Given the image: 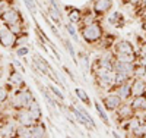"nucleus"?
Returning <instances> with one entry per match:
<instances>
[{
  "instance_id": "nucleus-24",
  "label": "nucleus",
  "mask_w": 146,
  "mask_h": 138,
  "mask_svg": "<svg viewBox=\"0 0 146 138\" xmlns=\"http://www.w3.org/2000/svg\"><path fill=\"white\" fill-rule=\"evenodd\" d=\"M48 90L51 91V94L58 100L60 103H64V100H66V97H64V94H63V91L58 88V85L56 84V82H51V84H48Z\"/></svg>"
},
{
  "instance_id": "nucleus-31",
  "label": "nucleus",
  "mask_w": 146,
  "mask_h": 138,
  "mask_svg": "<svg viewBox=\"0 0 146 138\" xmlns=\"http://www.w3.org/2000/svg\"><path fill=\"white\" fill-rule=\"evenodd\" d=\"M28 43H29V35L27 34V31L18 35V38H16V47H21V46H28ZM16 47H15V48H16Z\"/></svg>"
},
{
  "instance_id": "nucleus-13",
  "label": "nucleus",
  "mask_w": 146,
  "mask_h": 138,
  "mask_svg": "<svg viewBox=\"0 0 146 138\" xmlns=\"http://www.w3.org/2000/svg\"><path fill=\"white\" fill-rule=\"evenodd\" d=\"M130 82H131V94H133V97L146 94V78L135 77Z\"/></svg>"
},
{
  "instance_id": "nucleus-1",
  "label": "nucleus",
  "mask_w": 146,
  "mask_h": 138,
  "mask_svg": "<svg viewBox=\"0 0 146 138\" xmlns=\"http://www.w3.org/2000/svg\"><path fill=\"white\" fill-rule=\"evenodd\" d=\"M105 34V28L102 25V19L96 21L91 25H82L79 27V35L83 40V43L89 46V47H98V44L101 43L102 37Z\"/></svg>"
},
{
  "instance_id": "nucleus-40",
  "label": "nucleus",
  "mask_w": 146,
  "mask_h": 138,
  "mask_svg": "<svg viewBox=\"0 0 146 138\" xmlns=\"http://www.w3.org/2000/svg\"><path fill=\"white\" fill-rule=\"evenodd\" d=\"M140 19L143 21V19H146V9H143L142 10V13H140Z\"/></svg>"
},
{
  "instance_id": "nucleus-42",
  "label": "nucleus",
  "mask_w": 146,
  "mask_h": 138,
  "mask_svg": "<svg viewBox=\"0 0 146 138\" xmlns=\"http://www.w3.org/2000/svg\"><path fill=\"white\" fill-rule=\"evenodd\" d=\"M3 73H5V69H3V66H2V65H0V78L3 77Z\"/></svg>"
},
{
  "instance_id": "nucleus-32",
  "label": "nucleus",
  "mask_w": 146,
  "mask_h": 138,
  "mask_svg": "<svg viewBox=\"0 0 146 138\" xmlns=\"http://www.w3.org/2000/svg\"><path fill=\"white\" fill-rule=\"evenodd\" d=\"M130 137H135V138H145V137H146V123H142L137 129H135V131L130 134Z\"/></svg>"
},
{
  "instance_id": "nucleus-2",
  "label": "nucleus",
  "mask_w": 146,
  "mask_h": 138,
  "mask_svg": "<svg viewBox=\"0 0 146 138\" xmlns=\"http://www.w3.org/2000/svg\"><path fill=\"white\" fill-rule=\"evenodd\" d=\"M0 21H2V24H5L6 27H10V25H15V24H22L23 16H22L19 9H16L13 6H9L6 10H3L2 13H0Z\"/></svg>"
},
{
  "instance_id": "nucleus-35",
  "label": "nucleus",
  "mask_w": 146,
  "mask_h": 138,
  "mask_svg": "<svg viewBox=\"0 0 146 138\" xmlns=\"http://www.w3.org/2000/svg\"><path fill=\"white\" fill-rule=\"evenodd\" d=\"M9 102V90L5 87H0V104Z\"/></svg>"
},
{
  "instance_id": "nucleus-9",
  "label": "nucleus",
  "mask_w": 146,
  "mask_h": 138,
  "mask_svg": "<svg viewBox=\"0 0 146 138\" xmlns=\"http://www.w3.org/2000/svg\"><path fill=\"white\" fill-rule=\"evenodd\" d=\"M113 71L126 73L130 78H135V63H133V62H121L115 57V62L113 65Z\"/></svg>"
},
{
  "instance_id": "nucleus-37",
  "label": "nucleus",
  "mask_w": 146,
  "mask_h": 138,
  "mask_svg": "<svg viewBox=\"0 0 146 138\" xmlns=\"http://www.w3.org/2000/svg\"><path fill=\"white\" fill-rule=\"evenodd\" d=\"M137 52H139L140 55H146V40L139 44V50H137Z\"/></svg>"
},
{
  "instance_id": "nucleus-27",
  "label": "nucleus",
  "mask_w": 146,
  "mask_h": 138,
  "mask_svg": "<svg viewBox=\"0 0 146 138\" xmlns=\"http://www.w3.org/2000/svg\"><path fill=\"white\" fill-rule=\"evenodd\" d=\"M15 137L19 138H31V127L27 125H16V131H15Z\"/></svg>"
},
{
  "instance_id": "nucleus-14",
  "label": "nucleus",
  "mask_w": 146,
  "mask_h": 138,
  "mask_svg": "<svg viewBox=\"0 0 146 138\" xmlns=\"http://www.w3.org/2000/svg\"><path fill=\"white\" fill-rule=\"evenodd\" d=\"M22 73L23 72L22 71H18V68L16 69H12L10 73H9V82L16 85L18 88H25L27 84H25V81H23V75Z\"/></svg>"
},
{
  "instance_id": "nucleus-16",
  "label": "nucleus",
  "mask_w": 146,
  "mask_h": 138,
  "mask_svg": "<svg viewBox=\"0 0 146 138\" xmlns=\"http://www.w3.org/2000/svg\"><path fill=\"white\" fill-rule=\"evenodd\" d=\"M69 109H70V112H72L73 118H75V120H76L78 123H80V125H82V127H83L85 129H88V131H92V129H94V127H92V125H91V123H89L86 119L83 118V115L80 113V112H79V109H78L75 104H72Z\"/></svg>"
},
{
  "instance_id": "nucleus-18",
  "label": "nucleus",
  "mask_w": 146,
  "mask_h": 138,
  "mask_svg": "<svg viewBox=\"0 0 146 138\" xmlns=\"http://www.w3.org/2000/svg\"><path fill=\"white\" fill-rule=\"evenodd\" d=\"M47 137V127L41 122H35L31 127V138H44Z\"/></svg>"
},
{
  "instance_id": "nucleus-5",
  "label": "nucleus",
  "mask_w": 146,
  "mask_h": 138,
  "mask_svg": "<svg viewBox=\"0 0 146 138\" xmlns=\"http://www.w3.org/2000/svg\"><path fill=\"white\" fill-rule=\"evenodd\" d=\"M111 48L115 55H136L137 53L136 46L130 40H124V38H117Z\"/></svg>"
},
{
  "instance_id": "nucleus-28",
  "label": "nucleus",
  "mask_w": 146,
  "mask_h": 138,
  "mask_svg": "<svg viewBox=\"0 0 146 138\" xmlns=\"http://www.w3.org/2000/svg\"><path fill=\"white\" fill-rule=\"evenodd\" d=\"M78 63L82 65L83 71L85 72H89V68H91V63H89V57L85 52H79L78 53Z\"/></svg>"
},
{
  "instance_id": "nucleus-12",
  "label": "nucleus",
  "mask_w": 146,
  "mask_h": 138,
  "mask_svg": "<svg viewBox=\"0 0 146 138\" xmlns=\"http://www.w3.org/2000/svg\"><path fill=\"white\" fill-rule=\"evenodd\" d=\"M110 91L117 93V94L121 97V100H123V102H129V100L133 97V94H131V82H130V81L121 84V85H117V87H113Z\"/></svg>"
},
{
  "instance_id": "nucleus-26",
  "label": "nucleus",
  "mask_w": 146,
  "mask_h": 138,
  "mask_svg": "<svg viewBox=\"0 0 146 138\" xmlns=\"http://www.w3.org/2000/svg\"><path fill=\"white\" fill-rule=\"evenodd\" d=\"M73 104H75V106H76V107L79 109V112H80V113L83 115V118L86 119V120H88V122H89V123L92 125V127H94V129H96V128H98V127H96V122L94 120V118H92V116L89 115V112H88L86 109H85L83 106H80V104H79V102H78V100H76V102H75V100H73Z\"/></svg>"
},
{
  "instance_id": "nucleus-29",
  "label": "nucleus",
  "mask_w": 146,
  "mask_h": 138,
  "mask_svg": "<svg viewBox=\"0 0 146 138\" xmlns=\"http://www.w3.org/2000/svg\"><path fill=\"white\" fill-rule=\"evenodd\" d=\"M133 78H130L129 75L126 73H121V72H115V78H114V87L117 85H121V84H124V82H129L131 81Z\"/></svg>"
},
{
  "instance_id": "nucleus-39",
  "label": "nucleus",
  "mask_w": 146,
  "mask_h": 138,
  "mask_svg": "<svg viewBox=\"0 0 146 138\" xmlns=\"http://www.w3.org/2000/svg\"><path fill=\"white\" fill-rule=\"evenodd\" d=\"M140 28H142V31L146 34V19H143V21H142V24H140Z\"/></svg>"
},
{
  "instance_id": "nucleus-36",
  "label": "nucleus",
  "mask_w": 146,
  "mask_h": 138,
  "mask_svg": "<svg viewBox=\"0 0 146 138\" xmlns=\"http://www.w3.org/2000/svg\"><path fill=\"white\" fill-rule=\"evenodd\" d=\"M9 6H10V2H9V0H0V13H2L3 10H6Z\"/></svg>"
},
{
  "instance_id": "nucleus-43",
  "label": "nucleus",
  "mask_w": 146,
  "mask_h": 138,
  "mask_svg": "<svg viewBox=\"0 0 146 138\" xmlns=\"http://www.w3.org/2000/svg\"><path fill=\"white\" fill-rule=\"evenodd\" d=\"M0 28H2V21H0Z\"/></svg>"
},
{
  "instance_id": "nucleus-41",
  "label": "nucleus",
  "mask_w": 146,
  "mask_h": 138,
  "mask_svg": "<svg viewBox=\"0 0 146 138\" xmlns=\"http://www.w3.org/2000/svg\"><path fill=\"white\" fill-rule=\"evenodd\" d=\"M111 135H113V137H115V138H118V137H123V135H120V134H118V132H115V131H113V132H111Z\"/></svg>"
},
{
  "instance_id": "nucleus-23",
  "label": "nucleus",
  "mask_w": 146,
  "mask_h": 138,
  "mask_svg": "<svg viewBox=\"0 0 146 138\" xmlns=\"http://www.w3.org/2000/svg\"><path fill=\"white\" fill-rule=\"evenodd\" d=\"M64 30L67 31V34L72 37V40L73 41H76V43H79L80 40H79V31L76 30V25L75 24H72V22H64Z\"/></svg>"
},
{
  "instance_id": "nucleus-20",
  "label": "nucleus",
  "mask_w": 146,
  "mask_h": 138,
  "mask_svg": "<svg viewBox=\"0 0 146 138\" xmlns=\"http://www.w3.org/2000/svg\"><path fill=\"white\" fill-rule=\"evenodd\" d=\"M96 21H101V19L94 13L92 9H83V16H82V21H80V24L78 25V27H82V25H91Z\"/></svg>"
},
{
  "instance_id": "nucleus-10",
  "label": "nucleus",
  "mask_w": 146,
  "mask_h": 138,
  "mask_svg": "<svg viewBox=\"0 0 146 138\" xmlns=\"http://www.w3.org/2000/svg\"><path fill=\"white\" fill-rule=\"evenodd\" d=\"M105 21H107L108 25H111V27H114V28H123L124 24H126L124 15L118 10H111L110 13H107Z\"/></svg>"
},
{
  "instance_id": "nucleus-11",
  "label": "nucleus",
  "mask_w": 146,
  "mask_h": 138,
  "mask_svg": "<svg viewBox=\"0 0 146 138\" xmlns=\"http://www.w3.org/2000/svg\"><path fill=\"white\" fill-rule=\"evenodd\" d=\"M64 10H66V18L69 22L75 24V25H79L80 21H82V16H83V10L79 9V7H75V6H67L64 5Z\"/></svg>"
},
{
  "instance_id": "nucleus-19",
  "label": "nucleus",
  "mask_w": 146,
  "mask_h": 138,
  "mask_svg": "<svg viewBox=\"0 0 146 138\" xmlns=\"http://www.w3.org/2000/svg\"><path fill=\"white\" fill-rule=\"evenodd\" d=\"M94 106H95L96 115L100 116L101 122L105 125V127H110V118H108V115H107V110H105V107L102 106V103L100 102V100H95V102H94Z\"/></svg>"
},
{
  "instance_id": "nucleus-30",
  "label": "nucleus",
  "mask_w": 146,
  "mask_h": 138,
  "mask_svg": "<svg viewBox=\"0 0 146 138\" xmlns=\"http://www.w3.org/2000/svg\"><path fill=\"white\" fill-rule=\"evenodd\" d=\"M135 77L146 78V66L140 62H135Z\"/></svg>"
},
{
  "instance_id": "nucleus-33",
  "label": "nucleus",
  "mask_w": 146,
  "mask_h": 138,
  "mask_svg": "<svg viewBox=\"0 0 146 138\" xmlns=\"http://www.w3.org/2000/svg\"><path fill=\"white\" fill-rule=\"evenodd\" d=\"M29 46H21V47H16L15 48V53H16V56L18 57H25V56H28L29 55Z\"/></svg>"
},
{
  "instance_id": "nucleus-8",
  "label": "nucleus",
  "mask_w": 146,
  "mask_h": 138,
  "mask_svg": "<svg viewBox=\"0 0 146 138\" xmlns=\"http://www.w3.org/2000/svg\"><path fill=\"white\" fill-rule=\"evenodd\" d=\"M13 120L19 125H27V127H32L35 123L32 115L28 107H22L19 110H15V115H13Z\"/></svg>"
},
{
  "instance_id": "nucleus-38",
  "label": "nucleus",
  "mask_w": 146,
  "mask_h": 138,
  "mask_svg": "<svg viewBox=\"0 0 146 138\" xmlns=\"http://www.w3.org/2000/svg\"><path fill=\"white\" fill-rule=\"evenodd\" d=\"M63 71H64V72H66V73L69 75V78H70V79H72L73 82H76V78H75V77H73V73H72V72H70V71H69V69H67L66 66H63Z\"/></svg>"
},
{
  "instance_id": "nucleus-21",
  "label": "nucleus",
  "mask_w": 146,
  "mask_h": 138,
  "mask_svg": "<svg viewBox=\"0 0 146 138\" xmlns=\"http://www.w3.org/2000/svg\"><path fill=\"white\" fill-rule=\"evenodd\" d=\"M28 109H29V112H31V115H32V118H34L35 122H41V120H42V110H41L40 103L36 102V98L29 104Z\"/></svg>"
},
{
  "instance_id": "nucleus-25",
  "label": "nucleus",
  "mask_w": 146,
  "mask_h": 138,
  "mask_svg": "<svg viewBox=\"0 0 146 138\" xmlns=\"http://www.w3.org/2000/svg\"><path fill=\"white\" fill-rule=\"evenodd\" d=\"M62 43H63L64 48L67 50L69 56L72 57V60L75 62V63H78V55H76V50H75V47H73V43H72L69 38H63V40H62Z\"/></svg>"
},
{
  "instance_id": "nucleus-4",
  "label": "nucleus",
  "mask_w": 146,
  "mask_h": 138,
  "mask_svg": "<svg viewBox=\"0 0 146 138\" xmlns=\"http://www.w3.org/2000/svg\"><path fill=\"white\" fill-rule=\"evenodd\" d=\"M113 113H114L115 122L120 125V123H123V122L129 120L131 116H135V115H136V112L133 110L130 102H123V103H121V104L113 112Z\"/></svg>"
},
{
  "instance_id": "nucleus-7",
  "label": "nucleus",
  "mask_w": 146,
  "mask_h": 138,
  "mask_svg": "<svg viewBox=\"0 0 146 138\" xmlns=\"http://www.w3.org/2000/svg\"><path fill=\"white\" fill-rule=\"evenodd\" d=\"M16 38L18 35L13 34L9 27L6 28H0V46L5 48H15L16 47Z\"/></svg>"
},
{
  "instance_id": "nucleus-17",
  "label": "nucleus",
  "mask_w": 146,
  "mask_h": 138,
  "mask_svg": "<svg viewBox=\"0 0 146 138\" xmlns=\"http://www.w3.org/2000/svg\"><path fill=\"white\" fill-rule=\"evenodd\" d=\"M129 102H130V104H131L133 110H135L136 113H140V112L146 110V94L131 97V98L129 100Z\"/></svg>"
},
{
  "instance_id": "nucleus-22",
  "label": "nucleus",
  "mask_w": 146,
  "mask_h": 138,
  "mask_svg": "<svg viewBox=\"0 0 146 138\" xmlns=\"http://www.w3.org/2000/svg\"><path fill=\"white\" fill-rule=\"evenodd\" d=\"M75 96H76V98H79V102H80L82 104H86L88 107L91 106V97L88 96V93L85 91L83 88H80V87H76V88H75Z\"/></svg>"
},
{
  "instance_id": "nucleus-34",
  "label": "nucleus",
  "mask_w": 146,
  "mask_h": 138,
  "mask_svg": "<svg viewBox=\"0 0 146 138\" xmlns=\"http://www.w3.org/2000/svg\"><path fill=\"white\" fill-rule=\"evenodd\" d=\"M25 2V5H27V7H28V10L31 12V15H36V2L35 0H23Z\"/></svg>"
},
{
  "instance_id": "nucleus-6",
  "label": "nucleus",
  "mask_w": 146,
  "mask_h": 138,
  "mask_svg": "<svg viewBox=\"0 0 146 138\" xmlns=\"http://www.w3.org/2000/svg\"><path fill=\"white\" fill-rule=\"evenodd\" d=\"M101 103L102 106L105 107L107 112H114L121 103H123V100H121V97L114 93V91H107L102 97H101Z\"/></svg>"
},
{
  "instance_id": "nucleus-15",
  "label": "nucleus",
  "mask_w": 146,
  "mask_h": 138,
  "mask_svg": "<svg viewBox=\"0 0 146 138\" xmlns=\"http://www.w3.org/2000/svg\"><path fill=\"white\" fill-rule=\"evenodd\" d=\"M16 122L15 120H5L0 125V137H15L16 131Z\"/></svg>"
},
{
  "instance_id": "nucleus-3",
  "label": "nucleus",
  "mask_w": 146,
  "mask_h": 138,
  "mask_svg": "<svg viewBox=\"0 0 146 138\" xmlns=\"http://www.w3.org/2000/svg\"><path fill=\"white\" fill-rule=\"evenodd\" d=\"M113 7H114V0H92L91 3L92 12L100 19L105 18V15L110 13L113 10Z\"/></svg>"
}]
</instances>
